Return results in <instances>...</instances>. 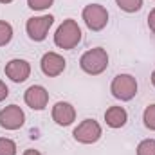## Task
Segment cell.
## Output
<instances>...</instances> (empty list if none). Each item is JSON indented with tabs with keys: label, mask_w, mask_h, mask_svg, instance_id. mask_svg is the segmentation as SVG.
<instances>
[{
	"label": "cell",
	"mask_w": 155,
	"mask_h": 155,
	"mask_svg": "<svg viewBox=\"0 0 155 155\" xmlns=\"http://www.w3.org/2000/svg\"><path fill=\"white\" fill-rule=\"evenodd\" d=\"M79 41H81V27L78 25V22L72 18L63 20V24H60V27L54 33L56 47L63 51H72Z\"/></svg>",
	"instance_id": "cell-1"
},
{
	"label": "cell",
	"mask_w": 155,
	"mask_h": 155,
	"mask_svg": "<svg viewBox=\"0 0 155 155\" xmlns=\"http://www.w3.org/2000/svg\"><path fill=\"white\" fill-rule=\"evenodd\" d=\"M79 67L90 74V76H97L101 72L107 71L108 67V54L103 47H94V49H88L81 54L79 58Z\"/></svg>",
	"instance_id": "cell-2"
},
{
	"label": "cell",
	"mask_w": 155,
	"mask_h": 155,
	"mask_svg": "<svg viewBox=\"0 0 155 155\" xmlns=\"http://www.w3.org/2000/svg\"><path fill=\"white\" fill-rule=\"evenodd\" d=\"M110 92L119 101H130L137 94V79L132 74H117L112 79Z\"/></svg>",
	"instance_id": "cell-3"
},
{
	"label": "cell",
	"mask_w": 155,
	"mask_h": 155,
	"mask_svg": "<svg viewBox=\"0 0 155 155\" xmlns=\"http://www.w3.org/2000/svg\"><path fill=\"white\" fill-rule=\"evenodd\" d=\"M81 16H83L85 25L90 31H101L108 24V11L101 4H88V5H85Z\"/></svg>",
	"instance_id": "cell-4"
},
{
	"label": "cell",
	"mask_w": 155,
	"mask_h": 155,
	"mask_svg": "<svg viewBox=\"0 0 155 155\" xmlns=\"http://www.w3.org/2000/svg\"><path fill=\"white\" fill-rule=\"evenodd\" d=\"M72 135L81 144H94V143H97L101 139L103 130H101V124L96 119H85L74 128Z\"/></svg>",
	"instance_id": "cell-5"
},
{
	"label": "cell",
	"mask_w": 155,
	"mask_h": 155,
	"mask_svg": "<svg viewBox=\"0 0 155 155\" xmlns=\"http://www.w3.org/2000/svg\"><path fill=\"white\" fill-rule=\"evenodd\" d=\"M54 24L52 15H41V16H33L25 24V31L33 41H43L49 35V29Z\"/></svg>",
	"instance_id": "cell-6"
},
{
	"label": "cell",
	"mask_w": 155,
	"mask_h": 155,
	"mask_svg": "<svg viewBox=\"0 0 155 155\" xmlns=\"http://www.w3.org/2000/svg\"><path fill=\"white\" fill-rule=\"evenodd\" d=\"M25 123V114L18 105H9L0 110V126L4 130H18Z\"/></svg>",
	"instance_id": "cell-7"
},
{
	"label": "cell",
	"mask_w": 155,
	"mask_h": 155,
	"mask_svg": "<svg viewBox=\"0 0 155 155\" xmlns=\"http://www.w3.org/2000/svg\"><path fill=\"white\" fill-rule=\"evenodd\" d=\"M65 65H67L65 58H63L61 54H58V52H45V54L41 56V61H40L41 72L49 78L60 76V74L65 71Z\"/></svg>",
	"instance_id": "cell-8"
},
{
	"label": "cell",
	"mask_w": 155,
	"mask_h": 155,
	"mask_svg": "<svg viewBox=\"0 0 155 155\" xmlns=\"http://www.w3.org/2000/svg\"><path fill=\"white\" fill-rule=\"evenodd\" d=\"M24 101L33 110H43L49 103V92L41 85H31L24 94Z\"/></svg>",
	"instance_id": "cell-9"
},
{
	"label": "cell",
	"mask_w": 155,
	"mask_h": 155,
	"mask_svg": "<svg viewBox=\"0 0 155 155\" xmlns=\"http://www.w3.org/2000/svg\"><path fill=\"white\" fill-rule=\"evenodd\" d=\"M5 76L15 83H24L27 78L31 76V65L25 60L15 58L5 63Z\"/></svg>",
	"instance_id": "cell-10"
},
{
	"label": "cell",
	"mask_w": 155,
	"mask_h": 155,
	"mask_svg": "<svg viewBox=\"0 0 155 155\" xmlns=\"http://www.w3.org/2000/svg\"><path fill=\"white\" fill-rule=\"evenodd\" d=\"M52 121L60 126H69L76 121V108L67 101H58L52 107Z\"/></svg>",
	"instance_id": "cell-11"
},
{
	"label": "cell",
	"mask_w": 155,
	"mask_h": 155,
	"mask_svg": "<svg viewBox=\"0 0 155 155\" xmlns=\"http://www.w3.org/2000/svg\"><path fill=\"white\" fill-rule=\"evenodd\" d=\"M105 121L110 128H123L128 121V114L123 107H110L105 112Z\"/></svg>",
	"instance_id": "cell-12"
},
{
	"label": "cell",
	"mask_w": 155,
	"mask_h": 155,
	"mask_svg": "<svg viewBox=\"0 0 155 155\" xmlns=\"http://www.w3.org/2000/svg\"><path fill=\"white\" fill-rule=\"evenodd\" d=\"M116 4L124 13H137L143 7V0H116Z\"/></svg>",
	"instance_id": "cell-13"
},
{
	"label": "cell",
	"mask_w": 155,
	"mask_h": 155,
	"mask_svg": "<svg viewBox=\"0 0 155 155\" xmlns=\"http://www.w3.org/2000/svg\"><path fill=\"white\" fill-rule=\"evenodd\" d=\"M13 40V25L5 20H0V47L7 45Z\"/></svg>",
	"instance_id": "cell-14"
},
{
	"label": "cell",
	"mask_w": 155,
	"mask_h": 155,
	"mask_svg": "<svg viewBox=\"0 0 155 155\" xmlns=\"http://www.w3.org/2000/svg\"><path fill=\"white\" fill-rule=\"evenodd\" d=\"M143 123L148 130L155 132V103L153 105H148L143 112Z\"/></svg>",
	"instance_id": "cell-15"
},
{
	"label": "cell",
	"mask_w": 155,
	"mask_h": 155,
	"mask_svg": "<svg viewBox=\"0 0 155 155\" xmlns=\"http://www.w3.org/2000/svg\"><path fill=\"white\" fill-rule=\"evenodd\" d=\"M16 143L9 137H0V155H16Z\"/></svg>",
	"instance_id": "cell-16"
},
{
	"label": "cell",
	"mask_w": 155,
	"mask_h": 155,
	"mask_svg": "<svg viewBox=\"0 0 155 155\" xmlns=\"http://www.w3.org/2000/svg\"><path fill=\"white\" fill-rule=\"evenodd\" d=\"M137 155H155V139H144L137 144Z\"/></svg>",
	"instance_id": "cell-17"
},
{
	"label": "cell",
	"mask_w": 155,
	"mask_h": 155,
	"mask_svg": "<svg viewBox=\"0 0 155 155\" xmlns=\"http://www.w3.org/2000/svg\"><path fill=\"white\" fill-rule=\"evenodd\" d=\"M54 0H27V5L33 9V11H45L52 5Z\"/></svg>",
	"instance_id": "cell-18"
},
{
	"label": "cell",
	"mask_w": 155,
	"mask_h": 155,
	"mask_svg": "<svg viewBox=\"0 0 155 155\" xmlns=\"http://www.w3.org/2000/svg\"><path fill=\"white\" fill-rule=\"evenodd\" d=\"M7 96H9V88H7V85L0 79V103H2Z\"/></svg>",
	"instance_id": "cell-19"
},
{
	"label": "cell",
	"mask_w": 155,
	"mask_h": 155,
	"mask_svg": "<svg viewBox=\"0 0 155 155\" xmlns=\"http://www.w3.org/2000/svg\"><path fill=\"white\" fill-rule=\"evenodd\" d=\"M148 27H150V31L155 35V7L150 11V15H148Z\"/></svg>",
	"instance_id": "cell-20"
},
{
	"label": "cell",
	"mask_w": 155,
	"mask_h": 155,
	"mask_svg": "<svg viewBox=\"0 0 155 155\" xmlns=\"http://www.w3.org/2000/svg\"><path fill=\"white\" fill-rule=\"evenodd\" d=\"M24 155H41V153H40L38 150H25Z\"/></svg>",
	"instance_id": "cell-21"
},
{
	"label": "cell",
	"mask_w": 155,
	"mask_h": 155,
	"mask_svg": "<svg viewBox=\"0 0 155 155\" xmlns=\"http://www.w3.org/2000/svg\"><path fill=\"white\" fill-rule=\"evenodd\" d=\"M152 85H153V87H155V71H153V72H152Z\"/></svg>",
	"instance_id": "cell-22"
},
{
	"label": "cell",
	"mask_w": 155,
	"mask_h": 155,
	"mask_svg": "<svg viewBox=\"0 0 155 155\" xmlns=\"http://www.w3.org/2000/svg\"><path fill=\"white\" fill-rule=\"evenodd\" d=\"M13 0H0V4H11Z\"/></svg>",
	"instance_id": "cell-23"
}]
</instances>
